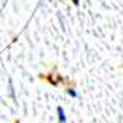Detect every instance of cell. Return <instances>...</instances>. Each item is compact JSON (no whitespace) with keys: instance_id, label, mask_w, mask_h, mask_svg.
I'll list each match as a JSON object with an SVG mask.
<instances>
[{"instance_id":"6da1fadb","label":"cell","mask_w":123,"mask_h":123,"mask_svg":"<svg viewBox=\"0 0 123 123\" xmlns=\"http://www.w3.org/2000/svg\"><path fill=\"white\" fill-rule=\"evenodd\" d=\"M56 114H58V123H67V115H66V112L61 105L56 109Z\"/></svg>"},{"instance_id":"277c9868","label":"cell","mask_w":123,"mask_h":123,"mask_svg":"<svg viewBox=\"0 0 123 123\" xmlns=\"http://www.w3.org/2000/svg\"><path fill=\"white\" fill-rule=\"evenodd\" d=\"M72 3L74 5H80V0H72Z\"/></svg>"},{"instance_id":"5b68a950","label":"cell","mask_w":123,"mask_h":123,"mask_svg":"<svg viewBox=\"0 0 123 123\" xmlns=\"http://www.w3.org/2000/svg\"><path fill=\"white\" fill-rule=\"evenodd\" d=\"M16 123H21V122H16Z\"/></svg>"},{"instance_id":"3957f363","label":"cell","mask_w":123,"mask_h":123,"mask_svg":"<svg viewBox=\"0 0 123 123\" xmlns=\"http://www.w3.org/2000/svg\"><path fill=\"white\" fill-rule=\"evenodd\" d=\"M66 93H67V96H70V98H78V93L75 91L74 86H67L66 88Z\"/></svg>"},{"instance_id":"7a4b0ae2","label":"cell","mask_w":123,"mask_h":123,"mask_svg":"<svg viewBox=\"0 0 123 123\" xmlns=\"http://www.w3.org/2000/svg\"><path fill=\"white\" fill-rule=\"evenodd\" d=\"M40 78H46V80L50 82V85H53V86H58V85H59L58 75H56V78H55V75H40Z\"/></svg>"}]
</instances>
